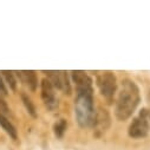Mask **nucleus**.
Masks as SVG:
<instances>
[{"mask_svg":"<svg viewBox=\"0 0 150 150\" xmlns=\"http://www.w3.org/2000/svg\"><path fill=\"white\" fill-rule=\"evenodd\" d=\"M139 104V89L131 79H123L118 91L115 114L120 121H127L132 116Z\"/></svg>","mask_w":150,"mask_h":150,"instance_id":"f257e3e1","label":"nucleus"},{"mask_svg":"<svg viewBox=\"0 0 150 150\" xmlns=\"http://www.w3.org/2000/svg\"><path fill=\"white\" fill-rule=\"evenodd\" d=\"M74 116H76L77 123L82 128L92 125L95 117L93 90L77 91V96L74 99Z\"/></svg>","mask_w":150,"mask_h":150,"instance_id":"f03ea898","label":"nucleus"},{"mask_svg":"<svg viewBox=\"0 0 150 150\" xmlns=\"http://www.w3.org/2000/svg\"><path fill=\"white\" fill-rule=\"evenodd\" d=\"M97 86L104 98L111 100L117 90V79L112 72H103L97 76Z\"/></svg>","mask_w":150,"mask_h":150,"instance_id":"7ed1b4c3","label":"nucleus"},{"mask_svg":"<svg viewBox=\"0 0 150 150\" xmlns=\"http://www.w3.org/2000/svg\"><path fill=\"white\" fill-rule=\"evenodd\" d=\"M150 129V112L142 110L138 117H136L129 127V136L132 138L145 137Z\"/></svg>","mask_w":150,"mask_h":150,"instance_id":"20e7f679","label":"nucleus"},{"mask_svg":"<svg viewBox=\"0 0 150 150\" xmlns=\"http://www.w3.org/2000/svg\"><path fill=\"white\" fill-rule=\"evenodd\" d=\"M44 73H46L47 79L51 82L54 89H60L66 93H70L71 85L69 82V76L65 71H44Z\"/></svg>","mask_w":150,"mask_h":150,"instance_id":"39448f33","label":"nucleus"},{"mask_svg":"<svg viewBox=\"0 0 150 150\" xmlns=\"http://www.w3.org/2000/svg\"><path fill=\"white\" fill-rule=\"evenodd\" d=\"M40 88H42V99H43L45 106L51 111L56 110L58 106V100L56 97L54 88L51 84V82L47 78H44L42 81Z\"/></svg>","mask_w":150,"mask_h":150,"instance_id":"423d86ee","label":"nucleus"},{"mask_svg":"<svg viewBox=\"0 0 150 150\" xmlns=\"http://www.w3.org/2000/svg\"><path fill=\"white\" fill-rule=\"evenodd\" d=\"M110 124H111V117L109 111L103 106H98L97 110H95V117L92 122V127L96 129V132L98 134L105 132L109 129Z\"/></svg>","mask_w":150,"mask_h":150,"instance_id":"0eeeda50","label":"nucleus"},{"mask_svg":"<svg viewBox=\"0 0 150 150\" xmlns=\"http://www.w3.org/2000/svg\"><path fill=\"white\" fill-rule=\"evenodd\" d=\"M72 81L76 85V91L85 90V91H91L93 90L92 88V79L90 76L84 72V71H72L71 72Z\"/></svg>","mask_w":150,"mask_h":150,"instance_id":"6e6552de","label":"nucleus"},{"mask_svg":"<svg viewBox=\"0 0 150 150\" xmlns=\"http://www.w3.org/2000/svg\"><path fill=\"white\" fill-rule=\"evenodd\" d=\"M17 74L21 79V82L25 83L32 91L37 90V86H38V78H37V74L34 71H18Z\"/></svg>","mask_w":150,"mask_h":150,"instance_id":"1a4fd4ad","label":"nucleus"},{"mask_svg":"<svg viewBox=\"0 0 150 150\" xmlns=\"http://www.w3.org/2000/svg\"><path fill=\"white\" fill-rule=\"evenodd\" d=\"M0 127H1L5 132L13 139H17L18 137V134H17V129L14 128V125L8 121V118L3 114L1 111H0Z\"/></svg>","mask_w":150,"mask_h":150,"instance_id":"9d476101","label":"nucleus"},{"mask_svg":"<svg viewBox=\"0 0 150 150\" xmlns=\"http://www.w3.org/2000/svg\"><path fill=\"white\" fill-rule=\"evenodd\" d=\"M21 100L26 108V110L28 111V114L32 116V117H37V111H35V106L33 104V102L31 100V98L26 95V93H21Z\"/></svg>","mask_w":150,"mask_h":150,"instance_id":"9b49d317","label":"nucleus"},{"mask_svg":"<svg viewBox=\"0 0 150 150\" xmlns=\"http://www.w3.org/2000/svg\"><path fill=\"white\" fill-rule=\"evenodd\" d=\"M1 73L4 74V77H5L6 82H7V84L10 85V88L12 90H16L17 89V81L14 78L13 72L12 71H1Z\"/></svg>","mask_w":150,"mask_h":150,"instance_id":"f8f14e48","label":"nucleus"},{"mask_svg":"<svg viewBox=\"0 0 150 150\" xmlns=\"http://www.w3.org/2000/svg\"><path fill=\"white\" fill-rule=\"evenodd\" d=\"M54 135L57 137H63L65 130H66V122L64 120H59L56 124H54Z\"/></svg>","mask_w":150,"mask_h":150,"instance_id":"ddd939ff","label":"nucleus"},{"mask_svg":"<svg viewBox=\"0 0 150 150\" xmlns=\"http://www.w3.org/2000/svg\"><path fill=\"white\" fill-rule=\"evenodd\" d=\"M0 93H3V95H7V88L3 81V78L0 77Z\"/></svg>","mask_w":150,"mask_h":150,"instance_id":"4468645a","label":"nucleus"},{"mask_svg":"<svg viewBox=\"0 0 150 150\" xmlns=\"http://www.w3.org/2000/svg\"><path fill=\"white\" fill-rule=\"evenodd\" d=\"M149 99H150V91H149Z\"/></svg>","mask_w":150,"mask_h":150,"instance_id":"2eb2a0df","label":"nucleus"}]
</instances>
